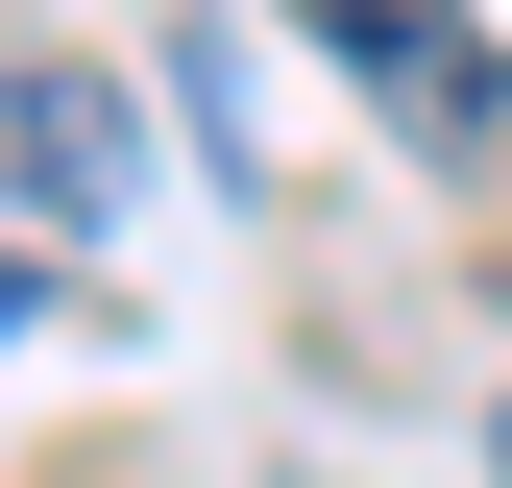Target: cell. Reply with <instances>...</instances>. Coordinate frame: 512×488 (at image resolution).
Instances as JSON below:
<instances>
[{"label": "cell", "mask_w": 512, "mask_h": 488, "mask_svg": "<svg viewBox=\"0 0 512 488\" xmlns=\"http://www.w3.org/2000/svg\"><path fill=\"white\" fill-rule=\"evenodd\" d=\"M488 464H512V440H488Z\"/></svg>", "instance_id": "4"}, {"label": "cell", "mask_w": 512, "mask_h": 488, "mask_svg": "<svg viewBox=\"0 0 512 488\" xmlns=\"http://www.w3.org/2000/svg\"><path fill=\"white\" fill-rule=\"evenodd\" d=\"M122 171H147V122H122L74 49H0V220H74V244H98Z\"/></svg>", "instance_id": "1"}, {"label": "cell", "mask_w": 512, "mask_h": 488, "mask_svg": "<svg viewBox=\"0 0 512 488\" xmlns=\"http://www.w3.org/2000/svg\"><path fill=\"white\" fill-rule=\"evenodd\" d=\"M293 25H317V49H366V74L415 98V147H439V171H488V147H512V49L464 25V0H293Z\"/></svg>", "instance_id": "2"}, {"label": "cell", "mask_w": 512, "mask_h": 488, "mask_svg": "<svg viewBox=\"0 0 512 488\" xmlns=\"http://www.w3.org/2000/svg\"><path fill=\"white\" fill-rule=\"evenodd\" d=\"M0 342H25V244H0Z\"/></svg>", "instance_id": "3"}]
</instances>
